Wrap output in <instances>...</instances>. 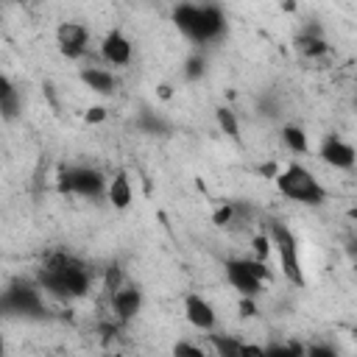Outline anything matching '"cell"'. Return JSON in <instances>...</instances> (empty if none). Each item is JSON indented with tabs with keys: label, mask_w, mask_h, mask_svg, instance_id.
Instances as JSON below:
<instances>
[{
	"label": "cell",
	"mask_w": 357,
	"mask_h": 357,
	"mask_svg": "<svg viewBox=\"0 0 357 357\" xmlns=\"http://www.w3.org/2000/svg\"><path fill=\"white\" fill-rule=\"evenodd\" d=\"M354 103H357V98H354Z\"/></svg>",
	"instance_id": "33"
},
{
	"label": "cell",
	"mask_w": 357,
	"mask_h": 357,
	"mask_svg": "<svg viewBox=\"0 0 357 357\" xmlns=\"http://www.w3.org/2000/svg\"><path fill=\"white\" fill-rule=\"evenodd\" d=\"M173 357H206V351L192 340H178L173 346Z\"/></svg>",
	"instance_id": "24"
},
{
	"label": "cell",
	"mask_w": 357,
	"mask_h": 357,
	"mask_svg": "<svg viewBox=\"0 0 357 357\" xmlns=\"http://www.w3.org/2000/svg\"><path fill=\"white\" fill-rule=\"evenodd\" d=\"M139 123H142L145 131H153V134H156V131H167V126L162 123V117L153 114V112H142V120H139Z\"/></svg>",
	"instance_id": "26"
},
{
	"label": "cell",
	"mask_w": 357,
	"mask_h": 357,
	"mask_svg": "<svg viewBox=\"0 0 357 357\" xmlns=\"http://www.w3.org/2000/svg\"><path fill=\"white\" fill-rule=\"evenodd\" d=\"M78 78L84 81V86L95 95H114L117 92V75L106 67H95V64H86L81 67Z\"/></svg>",
	"instance_id": "13"
},
{
	"label": "cell",
	"mask_w": 357,
	"mask_h": 357,
	"mask_svg": "<svg viewBox=\"0 0 357 357\" xmlns=\"http://www.w3.org/2000/svg\"><path fill=\"white\" fill-rule=\"evenodd\" d=\"M92 279H95L92 265L73 251H50L42 268L36 271V284L45 290V296L61 301L84 298L92 287Z\"/></svg>",
	"instance_id": "1"
},
{
	"label": "cell",
	"mask_w": 357,
	"mask_h": 357,
	"mask_svg": "<svg viewBox=\"0 0 357 357\" xmlns=\"http://www.w3.org/2000/svg\"><path fill=\"white\" fill-rule=\"evenodd\" d=\"M112 357H123V354H112Z\"/></svg>",
	"instance_id": "32"
},
{
	"label": "cell",
	"mask_w": 357,
	"mask_h": 357,
	"mask_svg": "<svg viewBox=\"0 0 357 357\" xmlns=\"http://www.w3.org/2000/svg\"><path fill=\"white\" fill-rule=\"evenodd\" d=\"M304 357H340L335 346L324 343V340H315V343H307L304 346Z\"/></svg>",
	"instance_id": "23"
},
{
	"label": "cell",
	"mask_w": 357,
	"mask_h": 357,
	"mask_svg": "<svg viewBox=\"0 0 357 357\" xmlns=\"http://www.w3.org/2000/svg\"><path fill=\"white\" fill-rule=\"evenodd\" d=\"M240 315H245V318H251V315H257V307H254V298H240Z\"/></svg>",
	"instance_id": "29"
},
{
	"label": "cell",
	"mask_w": 357,
	"mask_h": 357,
	"mask_svg": "<svg viewBox=\"0 0 357 357\" xmlns=\"http://www.w3.org/2000/svg\"><path fill=\"white\" fill-rule=\"evenodd\" d=\"M251 245H254V259H259V262H268V257L273 254V243H271L268 231L265 234H257L251 240Z\"/></svg>",
	"instance_id": "22"
},
{
	"label": "cell",
	"mask_w": 357,
	"mask_h": 357,
	"mask_svg": "<svg viewBox=\"0 0 357 357\" xmlns=\"http://www.w3.org/2000/svg\"><path fill=\"white\" fill-rule=\"evenodd\" d=\"M204 73H206V59H204L201 53H192V56L184 61V78L195 81V78H201Z\"/></svg>",
	"instance_id": "21"
},
{
	"label": "cell",
	"mask_w": 357,
	"mask_h": 357,
	"mask_svg": "<svg viewBox=\"0 0 357 357\" xmlns=\"http://www.w3.org/2000/svg\"><path fill=\"white\" fill-rule=\"evenodd\" d=\"M276 190L282 198L301 204V206H321L326 201V187L312 176V170H307L298 162H290L287 167H282L276 176Z\"/></svg>",
	"instance_id": "3"
},
{
	"label": "cell",
	"mask_w": 357,
	"mask_h": 357,
	"mask_svg": "<svg viewBox=\"0 0 357 357\" xmlns=\"http://www.w3.org/2000/svg\"><path fill=\"white\" fill-rule=\"evenodd\" d=\"M268 357H304V346L290 340V343H271Z\"/></svg>",
	"instance_id": "20"
},
{
	"label": "cell",
	"mask_w": 357,
	"mask_h": 357,
	"mask_svg": "<svg viewBox=\"0 0 357 357\" xmlns=\"http://www.w3.org/2000/svg\"><path fill=\"white\" fill-rule=\"evenodd\" d=\"M176 28L195 45H212L226 33V14L209 3H181L173 8Z\"/></svg>",
	"instance_id": "2"
},
{
	"label": "cell",
	"mask_w": 357,
	"mask_h": 357,
	"mask_svg": "<svg viewBox=\"0 0 357 357\" xmlns=\"http://www.w3.org/2000/svg\"><path fill=\"white\" fill-rule=\"evenodd\" d=\"M106 120V109L103 106H89L86 109V123H103Z\"/></svg>",
	"instance_id": "28"
},
{
	"label": "cell",
	"mask_w": 357,
	"mask_h": 357,
	"mask_svg": "<svg viewBox=\"0 0 357 357\" xmlns=\"http://www.w3.org/2000/svg\"><path fill=\"white\" fill-rule=\"evenodd\" d=\"M20 112H22V95H20V89L8 78H3V84H0V114H3L6 123H11V120L20 117Z\"/></svg>",
	"instance_id": "16"
},
{
	"label": "cell",
	"mask_w": 357,
	"mask_h": 357,
	"mask_svg": "<svg viewBox=\"0 0 357 357\" xmlns=\"http://www.w3.org/2000/svg\"><path fill=\"white\" fill-rule=\"evenodd\" d=\"M234 212H237L234 204H223V206H218V209L212 212V223H215V226H229V223L234 220Z\"/></svg>",
	"instance_id": "25"
},
{
	"label": "cell",
	"mask_w": 357,
	"mask_h": 357,
	"mask_svg": "<svg viewBox=\"0 0 357 357\" xmlns=\"http://www.w3.org/2000/svg\"><path fill=\"white\" fill-rule=\"evenodd\" d=\"M282 142H284V148L293 151V153H307V151H310L307 131H304L301 126H296V123L282 126Z\"/></svg>",
	"instance_id": "17"
},
{
	"label": "cell",
	"mask_w": 357,
	"mask_h": 357,
	"mask_svg": "<svg viewBox=\"0 0 357 357\" xmlns=\"http://www.w3.org/2000/svg\"><path fill=\"white\" fill-rule=\"evenodd\" d=\"M223 276L229 287L240 293V298H257L271 282V268L268 262H259L254 257H231L223 262Z\"/></svg>",
	"instance_id": "4"
},
{
	"label": "cell",
	"mask_w": 357,
	"mask_h": 357,
	"mask_svg": "<svg viewBox=\"0 0 357 357\" xmlns=\"http://www.w3.org/2000/svg\"><path fill=\"white\" fill-rule=\"evenodd\" d=\"M184 318L198 332H215V326H218V312H215L212 301L204 298L201 293H187L184 296Z\"/></svg>",
	"instance_id": "11"
},
{
	"label": "cell",
	"mask_w": 357,
	"mask_h": 357,
	"mask_svg": "<svg viewBox=\"0 0 357 357\" xmlns=\"http://www.w3.org/2000/svg\"><path fill=\"white\" fill-rule=\"evenodd\" d=\"M42 293L45 290L33 282H11L3 290V312L17 315V318H28V321H39L47 315Z\"/></svg>",
	"instance_id": "7"
},
{
	"label": "cell",
	"mask_w": 357,
	"mask_h": 357,
	"mask_svg": "<svg viewBox=\"0 0 357 357\" xmlns=\"http://www.w3.org/2000/svg\"><path fill=\"white\" fill-rule=\"evenodd\" d=\"M293 47H296V53L304 56V59H321V56L329 53V45H326L324 33H321L315 25L301 28V31L296 33V39H293Z\"/></svg>",
	"instance_id": "14"
},
{
	"label": "cell",
	"mask_w": 357,
	"mask_h": 357,
	"mask_svg": "<svg viewBox=\"0 0 357 357\" xmlns=\"http://www.w3.org/2000/svg\"><path fill=\"white\" fill-rule=\"evenodd\" d=\"M268 237H271L273 251H276V257H279L282 276H284L290 284L304 287V268H301V257H298V240H296V234L290 231V226H284L282 220H271Z\"/></svg>",
	"instance_id": "6"
},
{
	"label": "cell",
	"mask_w": 357,
	"mask_h": 357,
	"mask_svg": "<svg viewBox=\"0 0 357 357\" xmlns=\"http://www.w3.org/2000/svg\"><path fill=\"white\" fill-rule=\"evenodd\" d=\"M59 192L61 195H78V198H89L98 201L106 195L109 178L92 167V165H67L59 170Z\"/></svg>",
	"instance_id": "5"
},
{
	"label": "cell",
	"mask_w": 357,
	"mask_h": 357,
	"mask_svg": "<svg viewBox=\"0 0 357 357\" xmlns=\"http://www.w3.org/2000/svg\"><path fill=\"white\" fill-rule=\"evenodd\" d=\"M243 357H268V349L259 343H243Z\"/></svg>",
	"instance_id": "27"
},
{
	"label": "cell",
	"mask_w": 357,
	"mask_h": 357,
	"mask_svg": "<svg viewBox=\"0 0 357 357\" xmlns=\"http://www.w3.org/2000/svg\"><path fill=\"white\" fill-rule=\"evenodd\" d=\"M131 56H134V45H131V39L120 28H112V31L103 33V39H100V59L109 67H128Z\"/></svg>",
	"instance_id": "10"
},
{
	"label": "cell",
	"mask_w": 357,
	"mask_h": 357,
	"mask_svg": "<svg viewBox=\"0 0 357 357\" xmlns=\"http://www.w3.org/2000/svg\"><path fill=\"white\" fill-rule=\"evenodd\" d=\"M106 201H109L114 209H128V206H131V201H134V187H131V178H128L126 170H117V173L109 178Z\"/></svg>",
	"instance_id": "15"
},
{
	"label": "cell",
	"mask_w": 357,
	"mask_h": 357,
	"mask_svg": "<svg viewBox=\"0 0 357 357\" xmlns=\"http://www.w3.org/2000/svg\"><path fill=\"white\" fill-rule=\"evenodd\" d=\"M56 45L64 59H81L89 50V28L78 20H64L56 28Z\"/></svg>",
	"instance_id": "8"
},
{
	"label": "cell",
	"mask_w": 357,
	"mask_h": 357,
	"mask_svg": "<svg viewBox=\"0 0 357 357\" xmlns=\"http://www.w3.org/2000/svg\"><path fill=\"white\" fill-rule=\"evenodd\" d=\"M351 254H354V262H357V243H354V248H351Z\"/></svg>",
	"instance_id": "30"
},
{
	"label": "cell",
	"mask_w": 357,
	"mask_h": 357,
	"mask_svg": "<svg viewBox=\"0 0 357 357\" xmlns=\"http://www.w3.org/2000/svg\"><path fill=\"white\" fill-rule=\"evenodd\" d=\"M209 346L215 349V357H243V340L231 335H209Z\"/></svg>",
	"instance_id": "18"
},
{
	"label": "cell",
	"mask_w": 357,
	"mask_h": 357,
	"mask_svg": "<svg viewBox=\"0 0 357 357\" xmlns=\"http://www.w3.org/2000/svg\"><path fill=\"white\" fill-rule=\"evenodd\" d=\"M142 290L139 287H134V284H123L120 290H114L112 296H109V304H112V312H114V318L120 321V324H128V321H134L137 315H139V310H142Z\"/></svg>",
	"instance_id": "12"
},
{
	"label": "cell",
	"mask_w": 357,
	"mask_h": 357,
	"mask_svg": "<svg viewBox=\"0 0 357 357\" xmlns=\"http://www.w3.org/2000/svg\"><path fill=\"white\" fill-rule=\"evenodd\" d=\"M354 276H357V262H354Z\"/></svg>",
	"instance_id": "31"
},
{
	"label": "cell",
	"mask_w": 357,
	"mask_h": 357,
	"mask_svg": "<svg viewBox=\"0 0 357 357\" xmlns=\"http://www.w3.org/2000/svg\"><path fill=\"white\" fill-rule=\"evenodd\" d=\"M215 120H218L220 131H223L231 142H240V120H237V114H234L229 106H218V109H215Z\"/></svg>",
	"instance_id": "19"
},
{
	"label": "cell",
	"mask_w": 357,
	"mask_h": 357,
	"mask_svg": "<svg viewBox=\"0 0 357 357\" xmlns=\"http://www.w3.org/2000/svg\"><path fill=\"white\" fill-rule=\"evenodd\" d=\"M318 159H321L324 165L335 167V170H351V167L357 165V151H354V145L346 142L343 137L329 134V137H324L321 145H318Z\"/></svg>",
	"instance_id": "9"
}]
</instances>
